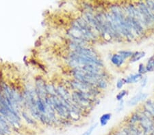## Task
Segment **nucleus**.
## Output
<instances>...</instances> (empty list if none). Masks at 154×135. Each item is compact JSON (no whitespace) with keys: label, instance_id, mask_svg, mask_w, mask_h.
<instances>
[{"label":"nucleus","instance_id":"a211bd4d","mask_svg":"<svg viewBox=\"0 0 154 135\" xmlns=\"http://www.w3.org/2000/svg\"><path fill=\"white\" fill-rule=\"evenodd\" d=\"M140 82H141V87H144L146 86V85H147V76H143V78H142V79L141 80V81H140Z\"/></svg>","mask_w":154,"mask_h":135},{"label":"nucleus","instance_id":"f3484780","mask_svg":"<svg viewBox=\"0 0 154 135\" xmlns=\"http://www.w3.org/2000/svg\"><path fill=\"white\" fill-rule=\"evenodd\" d=\"M145 2L147 6L150 9V10L154 14V1H146Z\"/></svg>","mask_w":154,"mask_h":135},{"label":"nucleus","instance_id":"2eb2a0df","mask_svg":"<svg viewBox=\"0 0 154 135\" xmlns=\"http://www.w3.org/2000/svg\"><path fill=\"white\" fill-rule=\"evenodd\" d=\"M97 125H98L97 123H95V124L92 125L89 128H88L87 130H86L85 132H84V133L81 134V135H90V134L93 133V130H94L95 128H96V127L97 126Z\"/></svg>","mask_w":154,"mask_h":135},{"label":"nucleus","instance_id":"20e7f679","mask_svg":"<svg viewBox=\"0 0 154 135\" xmlns=\"http://www.w3.org/2000/svg\"><path fill=\"white\" fill-rule=\"evenodd\" d=\"M142 110L145 111L154 118V102L152 99H148L144 102Z\"/></svg>","mask_w":154,"mask_h":135},{"label":"nucleus","instance_id":"aec40b11","mask_svg":"<svg viewBox=\"0 0 154 135\" xmlns=\"http://www.w3.org/2000/svg\"><path fill=\"white\" fill-rule=\"evenodd\" d=\"M108 135H113V132H111V133H110V134H108Z\"/></svg>","mask_w":154,"mask_h":135},{"label":"nucleus","instance_id":"dca6fc26","mask_svg":"<svg viewBox=\"0 0 154 135\" xmlns=\"http://www.w3.org/2000/svg\"><path fill=\"white\" fill-rule=\"evenodd\" d=\"M125 84V79H119L117 81L116 84V87L118 90H121L123 87V85Z\"/></svg>","mask_w":154,"mask_h":135},{"label":"nucleus","instance_id":"9d476101","mask_svg":"<svg viewBox=\"0 0 154 135\" xmlns=\"http://www.w3.org/2000/svg\"><path fill=\"white\" fill-rule=\"evenodd\" d=\"M108 87V83L107 79H99V81H97L96 84V87L98 88L99 90H106Z\"/></svg>","mask_w":154,"mask_h":135},{"label":"nucleus","instance_id":"423d86ee","mask_svg":"<svg viewBox=\"0 0 154 135\" xmlns=\"http://www.w3.org/2000/svg\"><path fill=\"white\" fill-rule=\"evenodd\" d=\"M143 77V75L139 74H131L129 76H127L125 79V83L126 84H131V83H136L139 81H141L142 78Z\"/></svg>","mask_w":154,"mask_h":135},{"label":"nucleus","instance_id":"6ab92c4d","mask_svg":"<svg viewBox=\"0 0 154 135\" xmlns=\"http://www.w3.org/2000/svg\"><path fill=\"white\" fill-rule=\"evenodd\" d=\"M123 107H124V101H120V104L119 105H118V112H120L123 109Z\"/></svg>","mask_w":154,"mask_h":135},{"label":"nucleus","instance_id":"4be33fe9","mask_svg":"<svg viewBox=\"0 0 154 135\" xmlns=\"http://www.w3.org/2000/svg\"><path fill=\"white\" fill-rule=\"evenodd\" d=\"M153 57H154V54H153Z\"/></svg>","mask_w":154,"mask_h":135},{"label":"nucleus","instance_id":"f257e3e1","mask_svg":"<svg viewBox=\"0 0 154 135\" xmlns=\"http://www.w3.org/2000/svg\"><path fill=\"white\" fill-rule=\"evenodd\" d=\"M139 115V120L138 125L147 135H154V120L149 117L141 109L138 111Z\"/></svg>","mask_w":154,"mask_h":135},{"label":"nucleus","instance_id":"9b49d317","mask_svg":"<svg viewBox=\"0 0 154 135\" xmlns=\"http://www.w3.org/2000/svg\"><path fill=\"white\" fill-rule=\"evenodd\" d=\"M145 66L147 73H151L154 71V57L153 56L148 59Z\"/></svg>","mask_w":154,"mask_h":135},{"label":"nucleus","instance_id":"7ed1b4c3","mask_svg":"<svg viewBox=\"0 0 154 135\" xmlns=\"http://www.w3.org/2000/svg\"><path fill=\"white\" fill-rule=\"evenodd\" d=\"M147 98V94L146 93H142L140 92L137 94L136 96L132 97L129 101L127 102V105L129 106H134L137 105L139 102L142 101H144Z\"/></svg>","mask_w":154,"mask_h":135},{"label":"nucleus","instance_id":"1a4fd4ad","mask_svg":"<svg viewBox=\"0 0 154 135\" xmlns=\"http://www.w3.org/2000/svg\"><path fill=\"white\" fill-rule=\"evenodd\" d=\"M112 117V114L111 113H104L99 118V123L101 126L104 127L108 124V123Z\"/></svg>","mask_w":154,"mask_h":135},{"label":"nucleus","instance_id":"f03ea898","mask_svg":"<svg viewBox=\"0 0 154 135\" xmlns=\"http://www.w3.org/2000/svg\"><path fill=\"white\" fill-rule=\"evenodd\" d=\"M126 21L131 28L135 36L142 37L145 35L147 31L146 29L136 18L129 17V16H126Z\"/></svg>","mask_w":154,"mask_h":135},{"label":"nucleus","instance_id":"f8f14e48","mask_svg":"<svg viewBox=\"0 0 154 135\" xmlns=\"http://www.w3.org/2000/svg\"><path fill=\"white\" fill-rule=\"evenodd\" d=\"M133 53L134 52H132L131 51H127V50H121L118 51V54H119L121 56H122L125 59H130V58L132 56Z\"/></svg>","mask_w":154,"mask_h":135},{"label":"nucleus","instance_id":"412c9836","mask_svg":"<svg viewBox=\"0 0 154 135\" xmlns=\"http://www.w3.org/2000/svg\"><path fill=\"white\" fill-rule=\"evenodd\" d=\"M153 102H154V98L153 99Z\"/></svg>","mask_w":154,"mask_h":135},{"label":"nucleus","instance_id":"ddd939ff","mask_svg":"<svg viewBox=\"0 0 154 135\" xmlns=\"http://www.w3.org/2000/svg\"><path fill=\"white\" fill-rule=\"evenodd\" d=\"M128 94V91L125 90H122L121 92H118V94L116 96V99L118 101H123V98H124L126 95Z\"/></svg>","mask_w":154,"mask_h":135},{"label":"nucleus","instance_id":"4468645a","mask_svg":"<svg viewBox=\"0 0 154 135\" xmlns=\"http://www.w3.org/2000/svg\"><path fill=\"white\" fill-rule=\"evenodd\" d=\"M147 72V69H146V66L143 63H141L138 65V73L142 74V75H143V74H146Z\"/></svg>","mask_w":154,"mask_h":135},{"label":"nucleus","instance_id":"0eeeda50","mask_svg":"<svg viewBox=\"0 0 154 135\" xmlns=\"http://www.w3.org/2000/svg\"><path fill=\"white\" fill-rule=\"evenodd\" d=\"M146 53L144 51H136L133 53L132 56L130 58V63H134L138 62L142 58L145 57Z\"/></svg>","mask_w":154,"mask_h":135},{"label":"nucleus","instance_id":"6e6552de","mask_svg":"<svg viewBox=\"0 0 154 135\" xmlns=\"http://www.w3.org/2000/svg\"><path fill=\"white\" fill-rule=\"evenodd\" d=\"M139 120V115L138 111L134 112L132 113L127 120V124H132V125H137L138 122Z\"/></svg>","mask_w":154,"mask_h":135},{"label":"nucleus","instance_id":"39448f33","mask_svg":"<svg viewBox=\"0 0 154 135\" xmlns=\"http://www.w3.org/2000/svg\"><path fill=\"white\" fill-rule=\"evenodd\" d=\"M110 61L114 66H115L117 68H119L123 66V64H124L125 62V59L117 53H114V54L112 55L110 58Z\"/></svg>","mask_w":154,"mask_h":135}]
</instances>
